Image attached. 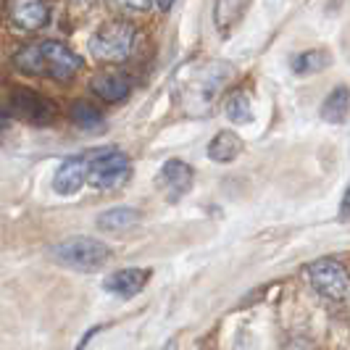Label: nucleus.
Here are the masks:
<instances>
[{
    "label": "nucleus",
    "mask_w": 350,
    "mask_h": 350,
    "mask_svg": "<svg viewBox=\"0 0 350 350\" xmlns=\"http://www.w3.org/2000/svg\"><path fill=\"white\" fill-rule=\"evenodd\" d=\"M137 42V29L129 21H108L90 37V53L95 61L122 64L126 61Z\"/></svg>",
    "instance_id": "4"
},
{
    "label": "nucleus",
    "mask_w": 350,
    "mask_h": 350,
    "mask_svg": "<svg viewBox=\"0 0 350 350\" xmlns=\"http://www.w3.org/2000/svg\"><path fill=\"white\" fill-rule=\"evenodd\" d=\"M8 18L18 29L35 32L48 24L51 5H48V0H8Z\"/></svg>",
    "instance_id": "8"
},
{
    "label": "nucleus",
    "mask_w": 350,
    "mask_h": 350,
    "mask_svg": "<svg viewBox=\"0 0 350 350\" xmlns=\"http://www.w3.org/2000/svg\"><path fill=\"white\" fill-rule=\"evenodd\" d=\"M88 182V153L66 158L53 176V190L58 195H77Z\"/></svg>",
    "instance_id": "10"
},
{
    "label": "nucleus",
    "mask_w": 350,
    "mask_h": 350,
    "mask_svg": "<svg viewBox=\"0 0 350 350\" xmlns=\"http://www.w3.org/2000/svg\"><path fill=\"white\" fill-rule=\"evenodd\" d=\"M69 119L77 124L79 129H85V132L103 129V113L92 103H88V100H74L69 108Z\"/></svg>",
    "instance_id": "18"
},
{
    "label": "nucleus",
    "mask_w": 350,
    "mask_h": 350,
    "mask_svg": "<svg viewBox=\"0 0 350 350\" xmlns=\"http://www.w3.org/2000/svg\"><path fill=\"white\" fill-rule=\"evenodd\" d=\"M303 274L308 277L311 287L316 293H321L324 298L340 300L345 303L348 300V271L345 266L334 258H319L311 266L303 269Z\"/></svg>",
    "instance_id": "7"
},
{
    "label": "nucleus",
    "mask_w": 350,
    "mask_h": 350,
    "mask_svg": "<svg viewBox=\"0 0 350 350\" xmlns=\"http://www.w3.org/2000/svg\"><path fill=\"white\" fill-rule=\"evenodd\" d=\"M193 182H195V172L190 163L179 161V158H172L163 163L161 174H158V185L166 190L169 200H179L182 195H187L193 190Z\"/></svg>",
    "instance_id": "9"
},
{
    "label": "nucleus",
    "mask_w": 350,
    "mask_h": 350,
    "mask_svg": "<svg viewBox=\"0 0 350 350\" xmlns=\"http://www.w3.org/2000/svg\"><path fill=\"white\" fill-rule=\"evenodd\" d=\"M129 172H132L129 158L116 148L88 153V182L98 190H111V187L124 185Z\"/></svg>",
    "instance_id": "5"
},
{
    "label": "nucleus",
    "mask_w": 350,
    "mask_h": 350,
    "mask_svg": "<svg viewBox=\"0 0 350 350\" xmlns=\"http://www.w3.org/2000/svg\"><path fill=\"white\" fill-rule=\"evenodd\" d=\"M137 224H140V211L129 208V206H116V208H108L98 216V229L108 232V234H122Z\"/></svg>",
    "instance_id": "13"
},
{
    "label": "nucleus",
    "mask_w": 350,
    "mask_h": 350,
    "mask_svg": "<svg viewBox=\"0 0 350 350\" xmlns=\"http://www.w3.org/2000/svg\"><path fill=\"white\" fill-rule=\"evenodd\" d=\"M329 64H332V55L324 48H311V51H303L293 58V71L298 77H311V74L329 69Z\"/></svg>",
    "instance_id": "16"
},
{
    "label": "nucleus",
    "mask_w": 350,
    "mask_h": 350,
    "mask_svg": "<svg viewBox=\"0 0 350 350\" xmlns=\"http://www.w3.org/2000/svg\"><path fill=\"white\" fill-rule=\"evenodd\" d=\"M111 247L92 237H71L51 247V258L74 271H98L111 261Z\"/></svg>",
    "instance_id": "3"
},
{
    "label": "nucleus",
    "mask_w": 350,
    "mask_h": 350,
    "mask_svg": "<svg viewBox=\"0 0 350 350\" xmlns=\"http://www.w3.org/2000/svg\"><path fill=\"white\" fill-rule=\"evenodd\" d=\"M163 350H176V340H172V342H166V348Z\"/></svg>",
    "instance_id": "24"
},
{
    "label": "nucleus",
    "mask_w": 350,
    "mask_h": 350,
    "mask_svg": "<svg viewBox=\"0 0 350 350\" xmlns=\"http://www.w3.org/2000/svg\"><path fill=\"white\" fill-rule=\"evenodd\" d=\"M250 0H213V24L221 35H227L229 29L245 16Z\"/></svg>",
    "instance_id": "14"
},
{
    "label": "nucleus",
    "mask_w": 350,
    "mask_h": 350,
    "mask_svg": "<svg viewBox=\"0 0 350 350\" xmlns=\"http://www.w3.org/2000/svg\"><path fill=\"white\" fill-rule=\"evenodd\" d=\"M232 77V66L224 61H211L203 64L187 77L185 90H182V103L193 116H203L208 113L213 100L219 98V92L224 90V85Z\"/></svg>",
    "instance_id": "2"
},
{
    "label": "nucleus",
    "mask_w": 350,
    "mask_h": 350,
    "mask_svg": "<svg viewBox=\"0 0 350 350\" xmlns=\"http://www.w3.org/2000/svg\"><path fill=\"white\" fill-rule=\"evenodd\" d=\"M116 8H122L126 14H145V11H150V5H153V0H111Z\"/></svg>",
    "instance_id": "20"
},
{
    "label": "nucleus",
    "mask_w": 350,
    "mask_h": 350,
    "mask_svg": "<svg viewBox=\"0 0 350 350\" xmlns=\"http://www.w3.org/2000/svg\"><path fill=\"white\" fill-rule=\"evenodd\" d=\"M153 3L158 5V11H163V14H166V11H172V8H174L176 0H153Z\"/></svg>",
    "instance_id": "21"
},
{
    "label": "nucleus",
    "mask_w": 350,
    "mask_h": 350,
    "mask_svg": "<svg viewBox=\"0 0 350 350\" xmlns=\"http://www.w3.org/2000/svg\"><path fill=\"white\" fill-rule=\"evenodd\" d=\"M348 88L345 85H340V88H334L327 98H324V103H321V119L329 124H345L348 122Z\"/></svg>",
    "instance_id": "17"
},
{
    "label": "nucleus",
    "mask_w": 350,
    "mask_h": 350,
    "mask_svg": "<svg viewBox=\"0 0 350 350\" xmlns=\"http://www.w3.org/2000/svg\"><path fill=\"white\" fill-rule=\"evenodd\" d=\"M92 92L105 103H119L132 92V79L124 71H103L92 79Z\"/></svg>",
    "instance_id": "12"
},
{
    "label": "nucleus",
    "mask_w": 350,
    "mask_h": 350,
    "mask_svg": "<svg viewBox=\"0 0 350 350\" xmlns=\"http://www.w3.org/2000/svg\"><path fill=\"white\" fill-rule=\"evenodd\" d=\"M148 280H150V271L148 269H122V271H113L111 277H105L103 287L105 293L126 300V298H135L137 293H142Z\"/></svg>",
    "instance_id": "11"
},
{
    "label": "nucleus",
    "mask_w": 350,
    "mask_h": 350,
    "mask_svg": "<svg viewBox=\"0 0 350 350\" xmlns=\"http://www.w3.org/2000/svg\"><path fill=\"white\" fill-rule=\"evenodd\" d=\"M243 148H245L243 140L232 129H224V132H219L208 142V158L216 161V163H229V161H234V158L243 153Z\"/></svg>",
    "instance_id": "15"
},
{
    "label": "nucleus",
    "mask_w": 350,
    "mask_h": 350,
    "mask_svg": "<svg viewBox=\"0 0 350 350\" xmlns=\"http://www.w3.org/2000/svg\"><path fill=\"white\" fill-rule=\"evenodd\" d=\"M5 111L14 119L32 124V126H48L55 119V105H53L51 98H45L42 92H35V90L27 88H16L8 92Z\"/></svg>",
    "instance_id": "6"
},
{
    "label": "nucleus",
    "mask_w": 350,
    "mask_h": 350,
    "mask_svg": "<svg viewBox=\"0 0 350 350\" xmlns=\"http://www.w3.org/2000/svg\"><path fill=\"white\" fill-rule=\"evenodd\" d=\"M14 66L27 77H45L55 82H69L82 69V58L69 45L55 40L29 42L14 55Z\"/></svg>",
    "instance_id": "1"
},
{
    "label": "nucleus",
    "mask_w": 350,
    "mask_h": 350,
    "mask_svg": "<svg viewBox=\"0 0 350 350\" xmlns=\"http://www.w3.org/2000/svg\"><path fill=\"white\" fill-rule=\"evenodd\" d=\"M340 219L348 221V193L342 195V206H340Z\"/></svg>",
    "instance_id": "22"
},
{
    "label": "nucleus",
    "mask_w": 350,
    "mask_h": 350,
    "mask_svg": "<svg viewBox=\"0 0 350 350\" xmlns=\"http://www.w3.org/2000/svg\"><path fill=\"white\" fill-rule=\"evenodd\" d=\"M5 129H8V119H5V113H0V142H3V135H5Z\"/></svg>",
    "instance_id": "23"
},
{
    "label": "nucleus",
    "mask_w": 350,
    "mask_h": 350,
    "mask_svg": "<svg viewBox=\"0 0 350 350\" xmlns=\"http://www.w3.org/2000/svg\"><path fill=\"white\" fill-rule=\"evenodd\" d=\"M224 113L232 124H247L253 119V103L245 90H234L224 100Z\"/></svg>",
    "instance_id": "19"
}]
</instances>
